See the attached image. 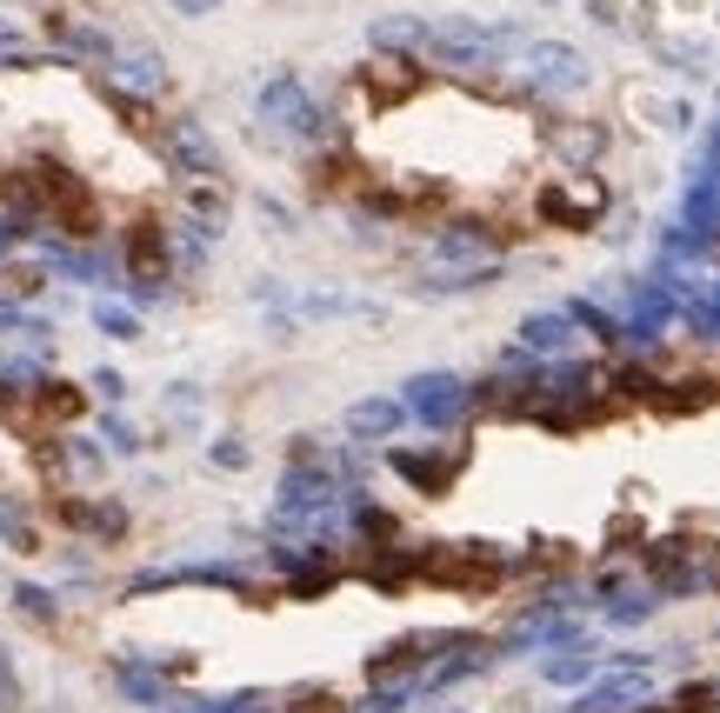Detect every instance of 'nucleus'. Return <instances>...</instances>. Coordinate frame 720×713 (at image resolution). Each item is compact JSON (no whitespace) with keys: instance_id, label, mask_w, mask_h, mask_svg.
<instances>
[{"instance_id":"f257e3e1","label":"nucleus","mask_w":720,"mask_h":713,"mask_svg":"<svg viewBox=\"0 0 720 713\" xmlns=\"http://www.w3.org/2000/svg\"><path fill=\"white\" fill-rule=\"evenodd\" d=\"M507 47H514V27L507 20H467V13L427 20V60H441V67L481 73V67L507 60Z\"/></svg>"},{"instance_id":"423d86ee","label":"nucleus","mask_w":720,"mask_h":713,"mask_svg":"<svg viewBox=\"0 0 720 713\" xmlns=\"http://www.w3.org/2000/svg\"><path fill=\"white\" fill-rule=\"evenodd\" d=\"M367 40H374V53H387V60H414V53H427V20H421V13H381V20L367 27Z\"/></svg>"},{"instance_id":"20e7f679","label":"nucleus","mask_w":720,"mask_h":713,"mask_svg":"<svg viewBox=\"0 0 720 713\" xmlns=\"http://www.w3.org/2000/svg\"><path fill=\"white\" fill-rule=\"evenodd\" d=\"M167 160H174L180 174H194V180H207V174H220V147L207 140V127H200L194 113H180V120L167 127Z\"/></svg>"},{"instance_id":"f8f14e48","label":"nucleus","mask_w":720,"mask_h":713,"mask_svg":"<svg viewBox=\"0 0 720 713\" xmlns=\"http://www.w3.org/2000/svg\"><path fill=\"white\" fill-rule=\"evenodd\" d=\"M100 327H107V334H134V327H140V320H134V314H127V307H100Z\"/></svg>"},{"instance_id":"4468645a","label":"nucleus","mask_w":720,"mask_h":713,"mask_svg":"<svg viewBox=\"0 0 720 713\" xmlns=\"http://www.w3.org/2000/svg\"><path fill=\"white\" fill-rule=\"evenodd\" d=\"M220 0H174V13H214Z\"/></svg>"},{"instance_id":"6e6552de","label":"nucleus","mask_w":720,"mask_h":713,"mask_svg":"<svg viewBox=\"0 0 720 713\" xmlns=\"http://www.w3.org/2000/svg\"><path fill=\"white\" fill-rule=\"evenodd\" d=\"M361 80H367V87H374V93H381V100H407V93H414V80H421V73H414V60H387V53H374V60H367V73H361Z\"/></svg>"},{"instance_id":"f03ea898","label":"nucleus","mask_w":720,"mask_h":713,"mask_svg":"<svg viewBox=\"0 0 720 713\" xmlns=\"http://www.w3.org/2000/svg\"><path fill=\"white\" fill-rule=\"evenodd\" d=\"M514 87L527 100H568V93L588 87V53L568 47V40H534L521 53V67H514Z\"/></svg>"},{"instance_id":"0eeeda50","label":"nucleus","mask_w":720,"mask_h":713,"mask_svg":"<svg viewBox=\"0 0 720 713\" xmlns=\"http://www.w3.org/2000/svg\"><path fill=\"white\" fill-rule=\"evenodd\" d=\"M127 267H134V280H160V274H167V234H160V220H140V227H134Z\"/></svg>"},{"instance_id":"1a4fd4ad","label":"nucleus","mask_w":720,"mask_h":713,"mask_svg":"<svg viewBox=\"0 0 720 713\" xmlns=\"http://www.w3.org/2000/svg\"><path fill=\"white\" fill-rule=\"evenodd\" d=\"M53 40H60L67 53H80V60H114V53H120L100 27H73V20H53Z\"/></svg>"},{"instance_id":"ddd939ff","label":"nucleus","mask_w":720,"mask_h":713,"mask_svg":"<svg viewBox=\"0 0 720 713\" xmlns=\"http://www.w3.org/2000/svg\"><path fill=\"white\" fill-rule=\"evenodd\" d=\"M394 420V407H361V434H381Z\"/></svg>"},{"instance_id":"39448f33","label":"nucleus","mask_w":720,"mask_h":713,"mask_svg":"<svg viewBox=\"0 0 720 713\" xmlns=\"http://www.w3.org/2000/svg\"><path fill=\"white\" fill-rule=\"evenodd\" d=\"M114 73H120V87H114V93H127V100H154V93H167V60H160L154 47H120V53H114Z\"/></svg>"},{"instance_id":"9d476101","label":"nucleus","mask_w":720,"mask_h":713,"mask_svg":"<svg viewBox=\"0 0 720 713\" xmlns=\"http://www.w3.org/2000/svg\"><path fill=\"white\" fill-rule=\"evenodd\" d=\"M187 220H194L200 234H220V227H227V194H214V187H194V194H187Z\"/></svg>"},{"instance_id":"7ed1b4c3","label":"nucleus","mask_w":720,"mask_h":713,"mask_svg":"<svg viewBox=\"0 0 720 713\" xmlns=\"http://www.w3.org/2000/svg\"><path fill=\"white\" fill-rule=\"evenodd\" d=\"M254 113H260V127L280 133V140H320V133H327V113H320V100L300 87V73H267Z\"/></svg>"},{"instance_id":"9b49d317","label":"nucleus","mask_w":720,"mask_h":713,"mask_svg":"<svg viewBox=\"0 0 720 713\" xmlns=\"http://www.w3.org/2000/svg\"><path fill=\"white\" fill-rule=\"evenodd\" d=\"M521 334H527V340H534V347H554V340H568V327H561V320H554V314H534V320H527V327H521Z\"/></svg>"}]
</instances>
